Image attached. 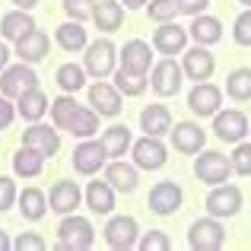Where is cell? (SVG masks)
<instances>
[{
  "instance_id": "obj_1",
  "label": "cell",
  "mask_w": 251,
  "mask_h": 251,
  "mask_svg": "<svg viewBox=\"0 0 251 251\" xmlns=\"http://www.w3.org/2000/svg\"><path fill=\"white\" fill-rule=\"evenodd\" d=\"M96 242V229L86 216H76V213H67L57 226V248L61 251H86L92 248Z\"/></svg>"
},
{
  "instance_id": "obj_2",
  "label": "cell",
  "mask_w": 251,
  "mask_h": 251,
  "mask_svg": "<svg viewBox=\"0 0 251 251\" xmlns=\"http://www.w3.org/2000/svg\"><path fill=\"white\" fill-rule=\"evenodd\" d=\"M83 67H86V74L96 76V80L111 76V74H115V67H118V48L108 42V38H99V42L86 45Z\"/></svg>"
},
{
  "instance_id": "obj_3",
  "label": "cell",
  "mask_w": 251,
  "mask_h": 251,
  "mask_svg": "<svg viewBox=\"0 0 251 251\" xmlns=\"http://www.w3.org/2000/svg\"><path fill=\"white\" fill-rule=\"evenodd\" d=\"M188 245L194 251H220L226 245V226H223L216 216H203V220L191 223Z\"/></svg>"
},
{
  "instance_id": "obj_4",
  "label": "cell",
  "mask_w": 251,
  "mask_h": 251,
  "mask_svg": "<svg viewBox=\"0 0 251 251\" xmlns=\"http://www.w3.org/2000/svg\"><path fill=\"white\" fill-rule=\"evenodd\" d=\"M35 86H38V76L32 70V64H25V61L6 64L3 74H0V96H6V99H19L23 92L35 89Z\"/></svg>"
},
{
  "instance_id": "obj_5",
  "label": "cell",
  "mask_w": 251,
  "mask_h": 251,
  "mask_svg": "<svg viewBox=\"0 0 251 251\" xmlns=\"http://www.w3.org/2000/svg\"><path fill=\"white\" fill-rule=\"evenodd\" d=\"M242 210V188L235 184H213V191L207 194V213L216 220H229Z\"/></svg>"
},
{
  "instance_id": "obj_6",
  "label": "cell",
  "mask_w": 251,
  "mask_h": 251,
  "mask_svg": "<svg viewBox=\"0 0 251 251\" xmlns=\"http://www.w3.org/2000/svg\"><path fill=\"white\" fill-rule=\"evenodd\" d=\"M130 153H134V166L147 169V172H156V169H162L169 162V147L159 140V137H150V134L140 137V140H134Z\"/></svg>"
},
{
  "instance_id": "obj_7",
  "label": "cell",
  "mask_w": 251,
  "mask_h": 251,
  "mask_svg": "<svg viewBox=\"0 0 251 251\" xmlns=\"http://www.w3.org/2000/svg\"><path fill=\"white\" fill-rule=\"evenodd\" d=\"M194 175L201 178L203 184H223L229 181V175H232V162L226 159L223 153H216V150H207V153H201L194 159Z\"/></svg>"
},
{
  "instance_id": "obj_8",
  "label": "cell",
  "mask_w": 251,
  "mask_h": 251,
  "mask_svg": "<svg viewBox=\"0 0 251 251\" xmlns=\"http://www.w3.org/2000/svg\"><path fill=\"white\" fill-rule=\"evenodd\" d=\"M181 80H184V70L181 64H175V57H166V61L153 64V70H150V86H153L156 96H178Z\"/></svg>"
},
{
  "instance_id": "obj_9",
  "label": "cell",
  "mask_w": 251,
  "mask_h": 251,
  "mask_svg": "<svg viewBox=\"0 0 251 251\" xmlns=\"http://www.w3.org/2000/svg\"><path fill=\"white\" fill-rule=\"evenodd\" d=\"M140 239V226L134 216H111L105 226V245L115 251H130Z\"/></svg>"
},
{
  "instance_id": "obj_10",
  "label": "cell",
  "mask_w": 251,
  "mask_h": 251,
  "mask_svg": "<svg viewBox=\"0 0 251 251\" xmlns=\"http://www.w3.org/2000/svg\"><path fill=\"white\" fill-rule=\"evenodd\" d=\"M213 130L226 143H242L251 134V124L239 108H226V111H216L213 115Z\"/></svg>"
},
{
  "instance_id": "obj_11",
  "label": "cell",
  "mask_w": 251,
  "mask_h": 251,
  "mask_svg": "<svg viewBox=\"0 0 251 251\" xmlns=\"http://www.w3.org/2000/svg\"><path fill=\"white\" fill-rule=\"evenodd\" d=\"M181 70H184V80H194V83L210 80L216 70V61L207 51V45H194V48L181 51Z\"/></svg>"
},
{
  "instance_id": "obj_12",
  "label": "cell",
  "mask_w": 251,
  "mask_h": 251,
  "mask_svg": "<svg viewBox=\"0 0 251 251\" xmlns=\"http://www.w3.org/2000/svg\"><path fill=\"white\" fill-rule=\"evenodd\" d=\"M223 105V89L213 83H194V89L188 92V108L194 111L197 118H213Z\"/></svg>"
},
{
  "instance_id": "obj_13",
  "label": "cell",
  "mask_w": 251,
  "mask_h": 251,
  "mask_svg": "<svg viewBox=\"0 0 251 251\" xmlns=\"http://www.w3.org/2000/svg\"><path fill=\"white\" fill-rule=\"evenodd\" d=\"M181 201H184V194H181V188H178L175 181H159V184H153V191H150L147 207L153 210L156 216H172V213H178Z\"/></svg>"
},
{
  "instance_id": "obj_14",
  "label": "cell",
  "mask_w": 251,
  "mask_h": 251,
  "mask_svg": "<svg viewBox=\"0 0 251 251\" xmlns=\"http://www.w3.org/2000/svg\"><path fill=\"white\" fill-rule=\"evenodd\" d=\"M169 134H172V147H175L178 153H184V156L201 153L203 143H207V130H203L201 124H194V121H178Z\"/></svg>"
},
{
  "instance_id": "obj_15",
  "label": "cell",
  "mask_w": 251,
  "mask_h": 251,
  "mask_svg": "<svg viewBox=\"0 0 251 251\" xmlns=\"http://www.w3.org/2000/svg\"><path fill=\"white\" fill-rule=\"evenodd\" d=\"M184 45H188V29H181L178 23H159V29L153 32V48L159 51V54L166 57H175L184 51Z\"/></svg>"
},
{
  "instance_id": "obj_16",
  "label": "cell",
  "mask_w": 251,
  "mask_h": 251,
  "mask_svg": "<svg viewBox=\"0 0 251 251\" xmlns=\"http://www.w3.org/2000/svg\"><path fill=\"white\" fill-rule=\"evenodd\" d=\"M121 67L130 70V74H143L150 76V70H153V51H150L147 42H140V38H130V42H124L121 48Z\"/></svg>"
},
{
  "instance_id": "obj_17",
  "label": "cell",
  "mask_w": 251,
  "mask_h": 251,
  "mask_svg": "<svg viewBox=\"0 0 251 251\" xmlns=\"http://www.w3.org/2000/svg\"><path fill=\"white\" fill-rule=\"evenodd\" d=\"M80 201H83V194H80V188H76V181H70V178L54 181L51 191H48V207L54 210V213H61V216L74 213V210L80 207Z\"/></svg>"
},
{
  "instance_id": "obj_18",
  "label": "cell",
  "mask_w": 251,
  "mask_h": 251,
  "mask_svg": "<svg viewBox=\"0 0 251 251\" xmlns=\"http://www.w3.org/2000/svg\"><path fill=\"white\" fill-rule=\"evenodd\" d=\"M89 105L99 111L102 118H115L121 115V92H118V86L111 83H92L89 86Z\"/></svg>"
},
{
  "instance_id": "obj_19",
  "label": "cell",
  "mask_w": 251,
  "mask_h": 251,
  "mask_svg": "<svg viewBox=\"0 0 251 251\" xmlns=\"http://www.w3.org/2000/svg\"><path fill=\"white\" fill-rule=\"evenodd\" d=\"M23 143L32 150H38V153L48 159V156H54L57 150H61V134H57V127H48V124H32L29 130L23 134Z\"/></svg>"
},
{
  "instance_id": "obj_20",
  "label": "cell",
  "mask_w": 251,
  "mask_h": 251,
  "mask_svg": "<svg viewBox=\"0 0 251 251\" xmlns=\"http://www.w3.org/2000/svg\"><path fill=\"white\" fill-rule=\"evenodd\" d=\"M48 51H51V42H48V35H45L42 29H32V32H25L23 38H16V57L25 61V64L45 61Z\"/></svg>"
},
{
  "instance_id": "obj_21",
  "label": "cell",
  "mask_w": 251,
  "mask_h": 251,
  "mask_svg": "<svg viewBox=\"0 0 251 251\" xmlns=\"http://www.w3.org/2000/svg\"><path fill=\"white\" fill-rule=\"evenodd\" d=\"M108 159V156H105V150H102V143L99 140H83L80 147L74 150V169L80 172V175H96L99 169H102V162Z\"/></svg>"
},
{
  "instance_id": "obj_22",
  "label": "cell",
  "mask_w": 251,
  "mask_h": 251,
  "mask_svg": "<svg viewBox=\"0 0 251 251\" xmlns=\"http://www.w3.org/2000/svg\"><path fill=\"white\" fill-rule=\"evenodd\" d=\"M48 108H51V102H48V96H45L42 89H29V92H23V96L16 99V111L23 115V121H42L45 115H48Z\"/></svg>"
},
{
  "instance_id": "obj_23",
  "label": "cell",
  "mask_w": 251,
  "mask_h": 251,
  "mask_svg": "<svg viewBox=\"0 0 251 251\" xmlns=\"http://www.w3.org/2000/svg\"><path fill=\"white\" fill-rule=\"evenodd\" d=\"M86 207L92 210V213L105 216L115 210V188H111L108 181H89L86 184Z\"/></svg>"
},
{
  "instance_id": "obj_24",
  "label": "cell",
  "mask_w": 251,
  "mask_h": 251,
  "mask_svg": "<svg viewBox=\"0 0 251 251\" xmlns=\"http://www.w3.org/2000/svg\"><path fill=\"white\" fill-rule=\"evenodd\" d=\"M99 143H102V150H105L108 159H121V156L134 147V137H130L127 124H115V127H108L102 134V140H99Z\"/></svg>"
},
{
  "instance_id": "obj_25",
  "label": "cell",
  "mask_w": 251,
  "mask_h": 251,
  "mask_svg": "<svg viewBox=\"0 0 251 251\" xmlns=\"http://www.w3.org/2000/svg\"><path fill=\"white\" fill-rule=\"evenodd\" d=\"M92 23L99 25V32H118L124 25V6L118 0H99L96 13H92Z\"/></svg>"
},
{
  "instance_id": "obj_26",
  "label": "cell",
  "mask_w": 251,
  "mask_h": 251,
  "mask_svg": "<svg viewBox=\"0 0 251 251\" xmlns=\"http://www.w3.org/2000/svg\"><path fill=\"white\" fill-rule=\"evenodd\" d=\"M188 35L194 38L197 45H216L223 38V23L216 16H207V13H201V16H194V23H191V29H188Z\"/></svg>"
},
{
  "instance_id": "obj_27",
  "label": "cell",
  "mask_w": 251,
  "mask_h": 251,
  "mask_svg": "<svg viewBox=\"0 0 251 251\" xmlns=\"http://www.w3.org/2000/svg\"><path fill=\"white\" fill-rule=\"evenodd\" d=\"M105 181H108L115 191H121V194H130V191L137 188V166H127V162H121V159H111L108 169H105Z\"/></svg>"
},
{
  "instance_id": "obj_28",
  "label": "cell",
  "mask_w": 251,
  "mask_h": 251,
  "mask_svg": "<svg viewBox=\"0 0 251 251\" xmlns=\"http://www.w3.org/2000/svg\"><path fill=\"white\" fill-rule=\"evenodd\" d=\"M140 127L147 130L150 137H162L172 130V115L166 105H147V108L140 111Z\"/></svg>"
},
{
  "instance_id": "obj_29",
  "label": "cell",
  "mask_w": 251,
  "mask_h": 251,
  "mask_svg": "<svg viewBox=\"0 0 251 251\" xmlns=\"http://www.w3.org/2000/svg\"><path fill=\"white\" fill-rule=\"evenodd\" d=\"M32 29H35V19L29 16V10H13L0 19V35H3L6 42H16V38H23L25 32H32Z\"/></svg>"
},
{
  "instance_id": "obj_30",
  "label": "cell",
  "mask_w": 251,
  "mask_h": 251,
  "mask_svg": "<svg viewBox=\"0 0 251 251\" xmlns=\"http://www.w3.org/2000/svg\"><path fill=\"white\" fill-rule=\"evenodd\" d=\"M42 169H45V156L23 143L16 150V156H13V172L23 175V178H35V175H42Z\"/></svg>"
},
{
  "instance_id": "obj_31",
  "label": "cell",
  "mask_w": 251,
  "mask_h": 251,
  "mask_svg": "<svg viewBox=\"0 0 251 251\" xmlns=\"http://www.w3.org/2000/svg\"><path fill=\"white\" fill-rule=\"evenodd\" d=\"M19 213H23L29 223H38L45 213H48V197H45L38 188H23V194H19Z\"/></svg>"
},
{
  "instance_id": "obj_32",
  "label": "cell",
  "mask_w": 251,
  "mask_h": 251,
  "mask_svg": "<svg viewBox=\"0 0 251 251\" xmlns=\"http://www.w3.org/2000/svg\"><path fill=\"white\" fill-rule=\"evenodd\" d=\"M57 45H61L64 51H83L86 45H89V38H86V29L83 23H76V19H70V23L57 25Z\"/></svg>"
},
{
  "instance_id": "obj_33",
  "label": "cell",
  "mask_w": 251,
  "mask_h": 251,
  "mask_svg": "<svg viewBox=\"0 0 251 251\" xmlns=\"http://www.w3.org/2000/svg\"><path fill=\"white\" fill-rule=\"evenodd\" d=\"M99 118H102V115H99L96 108H83V105H80V108H76V115L70 118L67 130L74 137H80V140H89V137L99 130Z\"/></svg>"
},
{
  "instance_id": "obj_34",
  "label": "cell",
  "mask_w": 251,
  "mask_h": 251,
  "mask_svg": "<svg viewBox=\"0 0 251 251\" xmlns=\"http://www.w3.org/2000/svg\"><path fill=\"white\" fill-rule=\"evenodd\" d=\"M226 96L232 102H248L251 99V67H239L226 76Z\"/></svg>"
},
{
  "instance_id": "obj_35",
  "label": "cell",
  "mask_w": 251,
  "mask_h": 251,
  "mask_svg": "<svg viewBox=\"0 0 251 251\" xmlns=\"http://www.w3.org/2000/svg\"><path fill=\"white\" fill-rule=\"evenodd\" d=\"M115 86H118V92H121V96H143V92H147V86H150V80L143 74H130V70L118 67L115 70Z\"/></svg>"
},
{
  "instance_id": "obj_36",
  "label": "cell",
  "mask_w": 251,
  "mask_h": 251,
  "mask_svg": "<svg viewBox=\"0 0 251 251\" xmlns=\"http://www.w3.org/2000/svg\"><path fill=\"white\" fill-rule=\"evenodd\" d=\"M57 86H61L64 92H76L86 86V67H80V64H61L54 74Z\"/></svg>"
},
{
  "instance_id": "obj_37",
  "label": "cell",
  "mask_w": 251,
  "mask_h": 251,
  "mask_svg": "<svg viewBox=\"0 0 251 251\" xmlns=\"http://www.w3.org/2000/svg\"><path fill=\"white\" fill-rule=\"evenodd\" d=\"M76 99L74 96H61V99H54L51 102V121H54V127L57 130H67V124H70V118L76 115Z\"/></svg>"
},
{
  "instance_id": "obj_38",
  "label": "cell",
  "mask_w": 251,
  "mask_h": 251,
  "mask_svg": "<svg viewBox=\"0 0 251 251\" xmlns=\"http://www.w3.org/2000/svg\"><path fill=\"white\" fill-rule=\"evenodd\" d=\"M137 248L140 251H169L172 239L162 232V229H150V232H143L140 239H137Z\"/></svg>"
},
{
  "instance_id": "obj_39",
  "label": "cell",
  "mask_w": 251,
  "mask_h": 251,
  "mask_svg": "<svg viewBox=\"0 0 251 251\" xmlns=\"http://www.w3.org/2000/svg\"><path fill=\"white\" fill-rule=\"evenodd\" d=\"M232 38H235V45H242V48H251V6H245V10L235 16Z\"/></svg>"
},
{
  "instance_id": "obj_40",
  "label": "cell",
  "mask_w": 251,
  "mask_h": 251,
  "mask_svg": "<svg viewBox=\"0 0 251 251\" xmlns=\"http://www.w3.org/2000/svg\"><path fill=\"white\" fill-rule=\"evenodd\" d=\"M147 13H150L153 23H169V19L178 16V3H175V0H150Z\"/></svg>"
},
{
  "instance_id": "obj_41",
  "label": "cell",
  "mask_w": 251,
  "mask_h": 251,
  "mask_svg": "<svg viewBox=\"0 0 251 251\" xmlns=\"http://www.w3.org/2000/svg\"><path fill=\"white\" fill-rule=\"evenodd\" d=\"M229 162H232V172L235 175H251V143H235V150H232V156H229Z\"/></svg>"
},
{
  "instance_id": "obj_42",
  "label": "cell",
  "mask_w": 251,
  "mask_h": 251,
  "mask_svg": "<svg viewBox=\"0 0 251 251\" xmlns=\"http://www.w3.org/2000/svg\"><path fill=\"white\" fill-rule=\"evenodd\" d=\"M96 3H99V0H64V10H67L70 19L83 23V19H92V13H96Z\"/></svg>"
},
{
  "instance_id": "obj_43",
  "label": "cell",
  "mask_w": 251,
  "mask_h": 251,
  "mask_svg": "<svg viewBox=\"0 0 251 251\" xmlns=\"http://www.w3.org/2000/svg\"><path fill=\"white\" fill-rule=\"evenodd\" d=\"M16 201H19V194H16V184H13V178L0 175V213H3V210H10Z\"/></svg>"
},
{
  "instance_id": "obj_44",
  "label": "cell",
  "mask_w": 251,
  "mask_h": 251,
  "mask_svg": "<svg viewBox=\"0 0 251 251\" xmlns=\"http://www.w3.org/2000/svg\"><path fill=\"white\" fill-rule=\"evenodd\" d=\"M13 248L16 251H45V239L35 232H23L16 242H13Z\"/></svg>"
},
{
  "instance_id": "obj_45",
  "label": "cell",
  "mask_w": 251,
  "mask_h": 251,
  "mask_svg": "<svg viewBox=\"0 0 251 251\" xmlns=\"http://www.w3.org/2000/svg\"><path fill=\"white\" fill-rule=\"evenodd\" d=\"M175 3H178V13H184V16H201L210 6V0H175Z\"/></svg>"
},
{
  "instance_id": "obj_46",
  "label": "cell",
  "mask_w": 251,
  "mask_h": 251,
  "mask_svg": "<svg viewBox=\"0 0 251 251\" xmlns=\"http://www.w3.org/2000/svg\"><path fill=\"white\" fill-rule=\"evenodd\" d=\"M13 118H16V105L10 102L6 96H0V130H6L13 124Z\"/></svg>"
},
{
  "instance_id": "obj_47",
  "label": "cell",
  "mask_w": 251,
  "mask_h": 251,
  "mask_svg": "<svg viewBox=\"0 0 251 251\" xmlns=\"http://www.w3.org/2000/svg\"><path fill=\"white\" fill-rule=\"evenodd\" d=\"M10 64V48H6L3 42H0V74H3V67Z\"/></svg>"
},
{
  "instance_id": "obj_48",
  "label": "cell",
  "mask_w": 251,
  "mask_h": 251,
  "mask_svg": "<svg viewBox=\"0 0 251 251\" xmlns=\"http://www.w3.org/2000/svg\"><path fill=\"white\" fill-rule=\"evenodd\" d=\"M10 3H16V10H32L38 0H10Z\"/></svg>"
},
{
  "instance_id": "obj_49",
  "label": "cell",
  "mask_w": 251,
  "mask_h": 251,
  "mask_svg": "<svg viewBox=\"0 0 251 251\" xmlns=\"http://www.w3.org/2000/svg\"><path fill=\"white\" fill-rule=\"evenodd\" d=\"M13 248V242H10V235L3 232V229H0V251H10Z\"/></svg>"
},
{
  "instance_id": "obj_50",
  "label": "cell",
  "mask_w": 251,
  "mask_h": 251,
  "mask_svg": "<svg viewBox=\"0 0 251 251\" xmlns=\"http://www.w3.org/2000/svg\"><path fill=\"white\" fill-rule=\"evenodd\" d=\"M124 6H127V10H140L143 3H150V0H121Z\"/></svg>"
},
{
  "instance_id": "obj_51",
  "label": "cell",
  "mask_w": 251,
  "mask_h": 251,
  "mask_svg": "<svg viewBox=\"0 0 251 251\" xmlns=\"http://www.w3.org/2000/svg\"><path fill=\"white\" fill-rule=\"evenodd\" d=\"M239 3H245V6H251V0H239Z\"/></svg>"
}]
</instances>
